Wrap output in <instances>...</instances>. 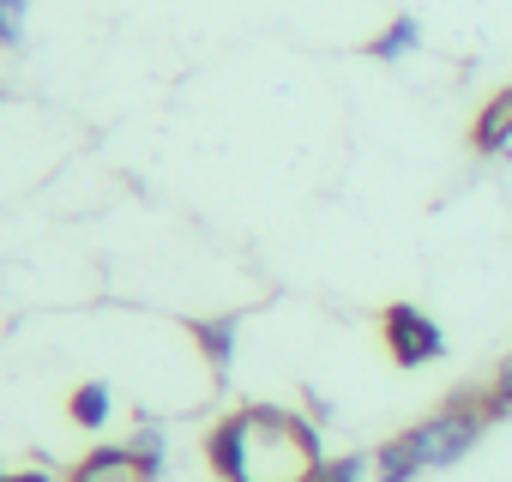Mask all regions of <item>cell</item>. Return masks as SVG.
Here are the masks:
<instances>
[{
  "mask_svg": "<svg viewBox=\"0 0 512 482\" xmlns=\"http://www.w3.org/2000/svg\"><path fill=\"white\" fill-rule=\"evenodd\" d=\"M73 482H151V470L133 458V446H103L73 470Z\"/></svg>",
  "mask_w": 512,
  "mask_h": 482,
  "instance_id": "cell-4",
  "label": "cell"
},
{
  "mask_svg": "<svg viewBox=\"0 0 512 482\" xmlns=\"http://www.w3.org/2000/svg\"><path fill=\"white\" fill-rule=\"evenodd\" d=\"M229 338H235V320H223V326H199V344L211 350L217 368H229Z\"/></svg>",
  "mask_w": 512,
  "mask_h": 482,
  "instance_id": "cell-10",
  "label": "cell"
},
{
  "mask_svg": "<svg viewBox=\"0 0 512 482\" xmlns=\"http://www.w3.org/2000/svg\"><path fill=\"white\" fill-rule=\"evenodd\" d=\"M512 410V362L500 368V380H494V392H488V416H506Z\"/></svg>",
  "mask_w": 512,
  "mask_h": 482,
  "instance_id": "cell-12",
  "label": "cell"
},
{
  "mask_svg": "<svg viewBox=\"0 0 512 482\" xmlns=\"http://www.w3.org/2000/svg\"><path fill=\"white\" fill-rule=\"evenodd\" d=\"M416 470H422V458H416L410 434H398V440H386V446L374 452V482H410Z\"/></svg>",
  "mask_w": 512,
  "mask_h": 482,
  "instance_id": "cell-6",
  "label": "cell"
},
{
  "mask_svg": "<svg viewBox=\"0 0 512 482\" xmlns=\"http://www.w3.org/2000/svg\"><path fill=\"white\" fill-rule=\"evenodd\" d=\"M25 13H31V0H0V43L25 37Z\"/></svg>",
  "mask_w": 512,
  "mask_h": 482,
  "instance_id": "cell-9",
  "label": "cell"
},
{
  "mask_svg": "<svg viewBox=\"0 0 512 482\" xmlns=\"http://www.w3.org/2000/svg\"><path fill=\"white\" fill-rule=\"evenodd\" d=\"M0 482H13V476H0Z\"/></svg>",
  "mask_w": 512,
  "mask_h": 482,
  "instance_id": "cell-14",
  "label": "cell"
},
{
  "mask_svg": "<svg viewBox=\"0 0 512 482\" xmlns=\"http://www.w3.org/2000/svg\"><path fill=\"white\" fill-rule=\"evenodd\" d=\"M13 482H49V476H13Z\"/></svg>",
  "mask_w": 512,
  "mask_h": 482,
  "instance_id": "cell-13",
  "label": "cell"
},
{
  "mask_svg": "<svg viewBox=\"0 0 512 482\" xmlns=\"http://www.w3.org/2000/svg\"><path fill=\"white\" fill-rule=\"evenodd\" d=\"M211 464L229 482H320V440L290 410H241L211 434Z\"/></svg>",
  "mask_w": 512,
  "mask_h": 482,
  "instance_id": "cell-1",
  "label": "cell"
},
{
  "mask_svg": "<svg viewBox=\"0 0 512 482\" xmlns=\"http://www.w3.org/2000/svg\"><path fill=\"white\" fill-rule=\"evenodd\" d=\"M416 43H422V25H416V19H398L386 37L368 43V55H374V61H404V55H416Z\"/></svg>",
  "mask_w": 512,
  "mask_h": 482,
  "instance_id": "cell-7",
  "label": "cell"
},
{
  "mask_svg": "<svg viewBox=\"0 0 512 482\" xmlns=\"http://www.w3.org/2000/svg\"><path fill=\"white\" fill-rule=\"evenodd\" d=\"M386 350H392L398 368H422V362H434L446 350V338H440V326L422 308L398 302V308H386Z\"/></svg>",
  "mask_w": 512,
  "mask_h": 482,
  "instance_id": "cell-3",
  "label": "cell"
},
{
  "mask_svg": "<svg viewBox=\"0 0 512 482\" xmlns=\"http://www.w3.org/2000/svg\"><path fill=\"white\" fill-rule=\"evenodd\" d=\"M73 422H79V428H103V422H109V386H97V380L79 386V392H73Z\"/></svg>",
  "mask_w": 512,
  "mask_h": 482,
  "instance_id": "cell-8",
  "label": "cell"
},
{
  "mask_svg": "<svg viewBox=\"0 0 512 482\" xmlns=\"http://www.w3.org/2000/svg\"><path fill=\"white\" fill-rule=\"evenodd\" d=\"M482 422H488V410H440V416H428L422 428H410V446H416V458H422V470H434V464H458L476 440H482Z\"/></svg>",
  "mask_w": 512,
  "mask_h": 482,
  "instance_id": "cell-2",
  "label": "cell"
},
{
  "mask_svg": "<svg viewBox=\"0 0 512 482\" xmlns=\"http://www.w3.org/2000/svg\"><path fill=\"white\" fill-rule=\"evenodd\" d=\"M320 482H368V458H338L320 470Z\"/></svg>",
  "mask_w": 512,
  "mask_h": 482,
  "instance_id": "cell-11",
  "label": "cell"
},
{
  "mask_svg": "<svg viewBox=\"0 0 512 482\" xmlns=\"http://www.w3.org/2000/svg\"><path fill=\"white\" fill-rule=\"evenodd\" d=\"M512 139V91H500L482 115H476V133H470V145L476 151H500Z\"/></svg>",
  "mask_w": 512,
  "mask_h": 482,
  "instance_id": "cell-5",
  "label": "cell"
}]
</instances>
